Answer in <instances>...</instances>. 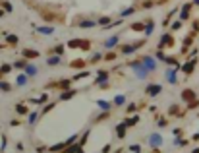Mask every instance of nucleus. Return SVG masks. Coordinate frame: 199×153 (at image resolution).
<instances>
[{
	"label": "nucleus",
	"mask_w": 199,
	"mask_h": 153,
	"mask_svg": "<svg viewBox=\"0 0 199 153\" xmlns=\"http://www.w3.org/2000/svg\"><path fill=\"white\" fill-rule=\"evenodd\" d=\"M143 64H145V70H155V68H157L155 60H153V58H149V56H147V58H143Z\"/></svg>",
	"instance_id": "nucleus-1"
},
{
	"label": "nucleus",
	"mask_w": 199,
	"mask_h": 153,
	"mask_svg": "<svg viewBox=\"0 0 199 153\" xmlns=\"http://www.w3.org/2000/svg\"><path fill=\"white\" fill-rule=\"evenodd\" d=\"M158 91H161V85H149L147 87L149 95H158Z\"/></svg>",
	"instance_id": "nucleus-2"
},
{
	"label": "nucleus",
	"mask_w": 199,
	"mask_h": 153,
	"mask_svg": "<svg viewBox=\"0 0 199 153\" xmlns=\"http://www.w3.org/2000/svg\"><path fill=\"white\" fill-rule=\"evenodd\" d=\"M151 145H161V136H158V134L151 136Z\"/></svg>",
	"instance_id": "nucleus-3"
},
{
	"label": "nucleus",
	"mask_w": 199,
	"mask_h": 153,
	"mask_svg": "<svg viewBox=\"0 0 199 153\" xmlns=\"http://www.w3.org/2000/svg\"><path fill=\"white\" fill-rule=\"evenodd\" d=\"M116 43H118V37H112V39H108V41L104 43V46H107V49H112Z\"/></svg>",
	"instance_id": "nucleus-4"
},
{
	"label": "nucleus",
	"mask_w": 199,
	"mask_h": 153,
	"mask_svg": "<svg viewBox=\"0 0 199 153\" xmlns=\"http://www.w3.org/2000/svg\"><path fill=\"white\" fill-rule=\"evenodd\" d=\"M25 72L31 76V74H35V72H37V68H35V66H27V64H25Z\"/></svg>",
	"instance_id": "nucleus-5"
},
{
	"label": "nucleus",
	"mask_w": 199,
	"mask_h": 153,
	"mask_svg": "<svg viewBox=\"0 0 199 153\" xmlns=\"http://www.w3.org/2000/svg\"><path fill=\"white\" fill-rule=\"evenodd\" d=\"M39 31L45 33V35H50V33H52V27H39Z\"/></svg>",
	"instance_id": "nucleus-6"
},
{
	"label": "nucleus",
	"mask_w": 199,
	"mask_h": 153,
	"mask_svg": "<svg viewBox=\"0 0 199 153\" xmlns=\"http://www.w3.org/2000/svg\"><path fill=\"white\" fill-rule=\"evenodd\" d=\"M99 107H101L102 111H108V107H110V105H108V103H104V101H99Z\"/></svg>",
	"instance_id": "nucleus-7"
},
{
	"label": "nucleus",
	"mask_w": 199,
	"mask_h": 153,
	"mask_svg": "<svg viewBox=\"0 0 199 153\" xmlns=\"http://www.w3.org/2000/svg\"><path fill=\"white\" fill-rule=\"evenodd\" d=\"M58 62H60V58H58V56H56V58H54V56H52V58H48V64H52V66L58 64Z\"/></svg>",
	"instance_id": "nucleus-8"
},
{
	"label": "nucleus",
	"mask_w": 199,
	"mask_h": 153,
	"mask_svg": "<svg viewBox=\"0 0 199 153\" xmlns=\"http://www.w3.org/2000/svg\"><path fill=\"white\" fill-rule=\"evenodd\" d=\"M18 84H19V85H23V84H27V76H19V79H18Z\"/></svg>",
	"instance_id": "nucleus-9"
},
{
	"label": "nucleus",
	"mask_w": 199,
	"mask_h": 153,
	"mask_svg": "<svg viewBox=\"0 0 199 153\" xmlns=\"http://www.w3.org/2000/svg\"><path fill=\"white\" fill-rule=\"evenodd\" d=\"M168 82H170V84H174V82H176V78H174V72H168Z\"/></svg>",
	"instance_id": "nucleus-10"
},
{
	"label": "nucleus",
	"mask_w": 199,
	"mask_h": 153,
	"mask_svg": "<svg viewBox=\"0 0 199 153\" xmlns=\"http://www.w3.org/2000/svg\"><path fill=\"white\" fill-rule=\"evenodd\" d=\"M18 112H21V114H23V112H27V109L23 107V105H18Z\"/></svg>",
	"instance_id": "nucleus-11"
},
{
	"label": "nucleus",
	"mask_w": 199,
	"mask_h": 153,
	"mask_svg": "<svg viewBox=\"0 0 199 153\" xmlns=\"http://www.w3.org/2000/svg\"><path fill=\"white\" fill-rule=\"evenodd\" d=\"M122 103H124V97H122V95H120V97H116V105H122Z\"/></svg>",
	"instance_id": "nucleus-12"
},
{
	"label": "nucleus",
	"mask_w": 199,
	"mask_h": 153,
	"mask_svg": "<svg viewBox=\"0 0 199 153\" xmlns=\"http://www.w3.org/2000/svg\"><path fill=\"white\" fill-rule=\"evenodd\" d=\"M195 2H197V4H199V0H195Z\"/></svg>",
	"instance_id": "nucleus-13"
}]
</instances>
